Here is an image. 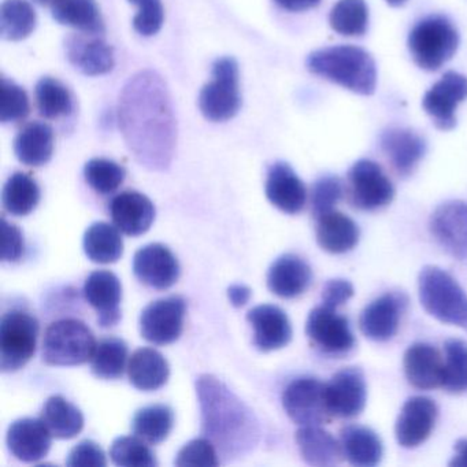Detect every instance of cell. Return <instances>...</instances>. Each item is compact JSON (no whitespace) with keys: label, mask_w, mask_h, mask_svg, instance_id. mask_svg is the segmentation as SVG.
Returning <instances> with one entry per match:
<instances>
[{"label":"cell","mask_w":467,"mask_h":467,"mask_svg":"<svg viewBox=\"0 0 467 467\" xmlns=\"http://www.w3.org/2000/svg\"><path fill=\"white\" fill-rule=\"evenodd\" d=\"M122 135L136 160L152 171H165L173 160L177 124L165 81L151 70L133 76L119 106Z\"/></svg>","instance_id":"cell-1"},{"label":"cell","mask_w":467,"mask_h":467,"mask_svg":"<svg viewBox=\"0 0 467 467\" xmlns=\"http://www.w3.org/2000/svg\"><path fill=\"white\" fill-rule=\"evenodd\" d=\"M202 414V433L217 448L223 461L247 455L258 445L261 429L253 410L223 381L210 374L196 379Z\"/></svg>","instance_id":"cell-2"},{"label":"cell","mask_w":467,"mask_h":467,"mask_svg":"<svg viewBox=\"0 0 467 467\" xmlns=\"http://www.w3.org/2000/svg\"><path fill=\"white\" fill-rule=\"evenodd\" d=\"M306 67L313 75L354 94L370 97L376 92V61L368 51L357 46H332L314 51L307 57Z\"/></svg>","instance_id":"cell-3"},{"label":"cell","mask_w":467,"mask_h":467,"mask_svg":"<svg viewBox=\"0 0 467 467\" xmlns=\"http://www.w3.org/2000/svg\"><path fill=\"white\" fill-rule=\"evenodd\" d=\"M418 292L426 313L467 332V294L450 273L441 267H423L418 277Z\"/></svg>","instance_id":"cell-4"},{"label":"cell","mask_w":467,"mask_h":467,"mask_svg":"<svg viewBox=\"0 0 467 467\" xmlns=\"http://www.w3.org/2000/svg\"><path fill=\"white\" fill-rule=\"evenodd\" d=\"M407 46L418 67L436 72L458 51L459 32L447 17L431 16L411 29Z\"/></svg>","instance_id":"cell-5"},{"label":"cell","mask_w":467,"mask_h":467,"mask_svg":"<svg viewBox=\"0 0 467 467\" xmlns=\"http://www.w3.org/2000/svg\"><path fill=\"white\" fill-rule=\"evenodd\" d=\"M94 333L75 318L53 322L43 338V360L53 366H78L91 360L97 348Z\"/></svg>","instance_id":"cell-6"},{"label":"cell","mask_w":467,"mask_h":467,"mask_svg":"<svg viewBox=\"0 0 467 467\" xmlns=\"http://www.w3.org/2000/svg\"><path fill=\"white\" fill-rule=\"evenodd\" d=\"M39 321L21 310L7 311L0 322V368L4 373L20 370L36 352Z\"/></svg>","instance_id":"cell-7"},{"label":"cell","mask_w":467,"mask_h":467,"mask_svg":"<svg viewBox=\"0 0 467 467\" xmlns=\"http://www.w3.org/2000/svg\"><path fill=\"white\" fill-rule=\"evenodd\" d=\"M242 106L239 65L234 58H221L213 67V80L199 95L202 114L213 122L234 119Z\"/></svg>","instance_id":"cell-8"},{"label":"cell","mask_w":467,"mask_h":467,"mask_svg":"<svg viewBox=\"0 0 467 467\" xmlns=\"http://www.w3.org/2000/svg\"><path fill=\"white\" fill-rule=\"evenodd\" d=\"M348 196L352 206L363 212L384 209L395 198V187L379 163L360 160L347 174Z\"/></svg>","instance_id":"cell-9"},{"label":"cell","mask_w":467,"mask_h":467,"mask_svg":"<svg viewBox=\"0 0 467 467\" xmlns=\"http://www.w3.org/2000/svg\"><path fill=\"white\" fill-rule=\"evenodd\" d=\"M288 417L299 426H321L332 418L327 404L325 382L313 377L294 379L283 393Z\"/></svg>","instance_id":"cell-10"},{"label":"cell","mask_w":467,"mask_h":467,"mask_svg":"<svg viewBox=\"0 0 467 467\" xmlns=\"http://www.w3.org/2000/svg\"><path fill=\"white\" fill-rule=\"evenodd\" d=\"M187 302L184 297L169 296L150 303L140 316V333L158 346L174 343L184 330Z\"/></svg>","instance_id":"cell-11"},{"label":"cell","mask_w":467,"mask_h":467,"mask_svg":"<svg viewBox=\"0 0 467 467\" xmlns=\"http://www.w3.org/2000/svg\"><path fill=\"white\" fill-rule=\"evenodd\" d=\"M306 333L322 352L327 355L348 354L355 347V337L348 319L336 308L318 306L308 314Z\"/></svg>","instance_id":"cell-12"},{"label":"cell","mask_w":467,"mask_h":467,"mask_svg":"<svg viewBox=\"0 0 467 467\" xmlns=\"http://www.w3.org/2000/svg\"><path fill=\"white\" fill-rule=\"evenodd\" d=\"M466 99V76L451 70L423 95L422 108L437 130L447 132L456 127V109Z\"/></svg>","instance_id":"cell-13"},{"label":"cell","mask_w":467,"mask_h":467,"mask_svg":"<svg viewBox=\"0 0 467 467\" xmlns=\"http://www.w3.org/2000/svg\"><path fill=\"white\" fill-rule=\"evenodd\" d=\"M431 236L452 258H467V203L450 201L440 204L431 217Z\"/></svg>","instance_id":"cell-14"},{"label":"cell","mask_w":467,"mask_h":467,"mask_svg":"<svg viewBox=\"0 0 467 467\" xmlns=\"http://www.w3.org/2000/svg\"><path fill=\"white\" fill-rule=\"evenodd\" d=\"M325 395L332 417L347 420L358 417L365 410L368 400L365 374L358 368H347L337 371L325 384Z\"/></svg>","instance_id":"cell-15"},{"label":"cell","mask_w":467,"mask_h":467,"mask_svg":"<svg viewBox=\"0 0 467 467\" xmlns=\"http://www.w3.org/2000/svg\"><path fill=\"white\" fill-rule=\"evenodd\" d=\"M409 299L404 292H387L363 308L359 327L366 337L379 343L390 340L398 333Z\"/></svg>","instance_id":"cell-16"},{"label":"cell","mask_w":467,"mask_h":467,"mask_svg":"<svg viewBox=\"0 0 467 467\" xmlns=\"http://www.w3.org/2000/svg\"><path fill=\"white\" fill-rule=\"evenodd\" d=\"M439 409L431 398L414 396L401 407L396 420L395 436L403 448H415L423 444L433 431Z\"/></svg>","instance_id":"cell-17"},{"label":"cell","mask_w":467,"mask_h":467,"mask_svg":"<svg viewBox=\"0 0 467 467\" xmlns=\"http://www.w3.org/2000/svg\"><path fill=\"white\" fill-rule=\"evenodd\" d=\"M133 273L144 285L168 289L179 280L180 264L166 245L152 243L135 254Z\"/></svg>","instance_id":"cell-18"},{"label":"cell","mask_w":467,"mask_h":467,"mask_svg":"<svg viewBox=\"0 0 467 467\" xmlns=\"http://www.w3.org/2000/svg\"><path fill=\"white\" fill-rule=\"evenodd\" d=\"M84 297L97 311L98 324L102 327H116L121 319L122 286L114 273L97 270L84 283Z\"/></svg>","instance_id":"cell-19"},{"label":"cell","mask_w":467,"mask_h":467,"mask_svg":"<svg viewBox=\"0 0 467 467\" xmlns=\"http://www.w3.org/2000/svg\"><path fill=\"white\" fill-rule=\"evenodd\" d=\"M379 147L399 176L407 177L426 154V141L409 128H388L379 135Z\"/></svg>","instance_id":"cell-20"},{"label":"cell","mask_w":467,"mask_h":467,"mask_svg":"<svg viewBox=\"0 0 467 467\" xmlns=\"http://www.w3.org/2000/svg\"><path fill=\"white\" fill-rule=\"evenodd\" d=\"M70 64L87 76H102L114 67L113 48L100 35H73L65 42Z\"/></svg>","instance_id":"cell-21"},{"label":"cell","mask_w":467,"mask_h":467,"mask_svg":"<svg viewBox=\"0 0 467 467\" xmlns=\"http://www.w3.org/2000/svg\"><path fill=\"white\" fill-rule=\"evenodd\" d=\"M247 321L254 327V344L259 351H275L291 341V321L285 311L277 306L261 305L251 308Z\"/></svg>","instance_id":"cell-22"},{"label":"cell","mask_w":467,"mask_h":467,"mask_svg":"<svg viewBox=\"0 0 467 467\" xmlns=\"http://www.w3.org/2000/svg\"><path fill=\"white\" fill-rule=\"evenodd\" d=\"M109 210L114 225L130 237L146 234L155 220L154 204L136 191H125L114 196Z\"/></svg>","instance_id":"cell-23"},{"label":"cell","mask_w":467,"mask_h":467,"mask_svg":"<svg viewBox=\"0 0 467 467\" xmlns=\"http://www.w3.org/2000/svg\"><path fill=\"white\" fill-rule=\"evenodd\" d=\"M51 431L42 418H21L10 425L7 447L10 452L26 463L42 461L51 448Z\"/></svg>","instance_id":"cell-24"},{"label":"cell","mask_w":467,"mask_h":467,"mask_svg":"<svg viewBox=\"0 0 467 467\" xmlns=\"http://www.w3.org/2000/svg\"><path fill=\"white\" fill-rule=\"evenodd\" d=\"M266 196L281 212L297 214L305 209L307 190L288 163L277 162L267 173Z\"/></svg>","instance_id":"cell-25"},{"label":"cell","mask_w":467,"mask_h":467,"mask_svg":"<svg viewBox=\"0 0 467 467\" xmlns=\"http://www.w3.org/2000/svg\"><path fill=\"white\" fill-rule=\"evenodd\" d=\"M407 381L418 389L441 387L444 358L431 344L415 343L407 348L403 359Z\"/></svg>","instance_id":"cell-26"},{"label":"cell","mask_w":467,"mask_h":467,"mask_svg":"<svg viewBox=\"0 0 467 467\" xmlns=\"http://www.w3.org/2000/svg\"><path fill=\"white\" fill-rule=\"evenodd\" d=\"M313 272L307 262L294 254H285L273 262L267 273V286L283 299H294L307 291Z\"/></svg>","instance_id":"cell-27"},{"label":"cell","mask_w":467,"mask_h":467,"mask_svg":"<svg viewBox=\"0 0 467 467\" xmlns=\"http://www.w3.org/2000/svg\"><path fill=\"white\" fill-rule=\"evenodd\" d=\"M316 221L317 242L327 253L346 254L359 243V226L348 215L333 210Z\"/></svg>","instance_id":"cell-28"},{"label":"cell","mask_w":467,"mask_h":467,"mask_svg":"<svg viewBox=\"0 0 467 467\" xmlns=\"http://www.w3.org/2000/svg\"><path fill=\"white\" fill-rule=\"evenodd\" d=\"M130 384L144 392L160 389L168 382L171 368L168 360L154 348H139L128 360Z\"/></svg>","instance_id":"cell-29"},{"label":"cell","mask_w":467,"mask_h":467,"mask_svg":"<svg viewBox=\"0 0 467 467\" xmlns=\"http://www.w3.org/2000/svg\"><path fill=\"white\" fill-rule=\"evenodd\" d=\"M296 442L303 461L311 466H335L344 459L340 441L321 426H300Z\"/></svg>","instance_id":"cell-30"},{"label":"cell","mask_w":467,"mask_h":467,"mask_svg":"<svg viewBox=\"0 0 467 467\" xmlns=\"http://www.w3.org/2000/svg\"><path fill=\"white\" fill-rule=\"evenodd\" d=\"M340 444L344 459L354 466H376L384 453L379 434L366 426L348 425L341 429Z\"/></svg>","instance_id":"cell-31"},{"label":"cell","mask_w":467,"mask_h":467,"mask_svg":"<svg viewBox=\"0 0 467 467\" xmlns=\"http://www.w3.org/2000/svg\"><path fill=\"white\" fill-rule=\"evenodd\" d=\"M15 152L26 166L46 165L53 157L54 132L45 122L26 125L15 140Z\"/></svg>","instance_id":"cell-32"},{"label":"cell","mask_w":467,"mask_h":467,"mask_svg":"<svg viewBox=\"0 0 467 467\" xmlns=\"http://www.w3.org/2000/svg\"><path fill=\"white\" fill-rule=\"evenodd\" d=\"M54 20L83 34H105V21L97 0H57L51 6Z\"/></svg>","instance_id":"cell-33"},{"label":"cell","mask_w":467,"mask_h":467,"mask_svg":"<svg viewBox=\"0 0 467 467\" xmlns=\"http://www.w3.org/2000/svg\"><path fill=\"white\" fill-rule=\"evenodd\" d=\"M40 418L56 439H73L84 428L81 410L61 395L51 396L46 401Z\"/></svg>","instance_id":"cell-34"},{"label":"cell","mask_w":467,"mask_h":467,"mask_svg":"<svg viewBox=\"0 0 467 467\" xmlns=\"http://www.w3.org/2000/svg\"><path fill=\"white\" fill-rule=\"evenodd\" d=\"M119 229L108 223H95L84 234V251L95 264H114L124 254V240Z\"/></svg>","instance_id":"cell-35"},{"label":"cell","mask_w":467,"mask_h":467,"mask_svg":"<svg viewBox=\"0 0 467 467\" xmlns=\"http://www.w3.org/2000/svg\"><path fill=\"white\" fill-rule=\"evenodd\" d=\"M39 202V185L28 174L15 173L5 184L2 203L9 214L26 217L36 209Z\"/></svg>","instance_id":"cell-36"},{"label":"cell","mask_w":467,"mask_h":467,"mask_svg":"<svg viewBox=\"0 0 467 467\" xmlns=\"http://www.w3.org/2000/svg\"><path fill=\"white\" fill-rule=\"evenodd\" d=\"M174 425L173 410L165 404H152L143 407L136 412L132 420V429L136 436L149 444H160L165 441Z\"/></svg>","instance_id":"cell-37"},{"label":"cell","mask_w":467,"mask_h":467,"mask_svg":"<svg viewBox=\"0 0 467 467\" xmlns=\"http://www.w3.org/2000/svg\"><path fill=\"white\" fill-rule=\"evenodd\" d=\"M36 13L26 0H5L0 9V34L5 40L18 42L36 28Z\"/></svg>","instance_id":"cell-38"},{"label":"cell","mask_w":467,"mask_h":467,"mask_svg":"<svg viewBox=\"0 0 467 467\" xmlns=\"http://www.w3.org/2000/svg\"><path fill=\"white\" fill-rule=\"evenodd\" d=\"M128 346L119 337H106L97 344L91 358L92 373L102 379H117L128 368Z\"/></svg>","instance_id":"cell-39"},{"label":"cell","mask_w":467,"mask_h":467,"mask_svg":"<svg viewBox=\"0 0 467 467\" xmlns=\"http://www.w3.org/2000/svg\"><path fill=\"white\" fill-rule=\"evenodd\" d=\"M329 26L341 36H363L368 28V7L365 0H338L330 10Z\"/></svg>","instance_id":"cell-40"},{"label":"cell","mask_w":467,"mask_h":467,"mask_svg":"<svg viewBox=\"0 0 467 467\" xmlns=\"http://www.w3.org/2000/svg\"><path fill=\"white\" fill-rule=\"evenodd\" d=\"M36 103L40 116L47 119L69 116L75 109L72 94L61 81L53 78H43L37 83Z\"/></svg>","instance_id":"cell-41"},{"label":"cell","mask_w":467,"mask_h":467,"mask_svg":"<svg viewBox=\"0 0 467 467\" xmlns=\"http://www.w3.org/2000/svg\"><path fill=\"white\" fill-rule=\"evenodd\" d=\"M444 373L441 388L450 393L467 390V343L450 338L444 344Z\"/></svg>","instance_id":"cell-42"},{"label":"cell","mask_w":467,"mask_h":467,"mask_svg":"<svg viewBox=\"0 0 467 467\" xmlns=\"http://www.w3.org/2000/svg\"><path fill=\"white\" fill-rule=\"evenodd\" d=\"M139 436H124L114 440L110 458L114 464L122 467L158 466L155 453Z\"/></svg>","instance_id":"cell-43"},{"label":"cell","mask_w":467,"mask_h":467,"mask_svg":"<svg viewBox=\"0 0 467 467\" xmlns=\"http://www.w3.org/2000/svg\"><path fill=\"white\" fill-rule=\"evenodd\" d=\"M84 176L95 192L109 195L121 187L127 177V171L113 161L95 158L87 163L84 168Z\"/></svg>","instance_id":"cell-44"},{"label":"cell","mask_w":467,"mask_h":467,"mask_svg":"<svg viewBox=\"0 0 467 467\" xmlns=\"http://www.w3.org/2000/svg\"><path fill=\"white\" fill-rule=\"evenodd\" d=\"M0 98V122H17L26 119L31 110L28 95L21 87L7 78H2Z\"/></svg>","instance_id":"cell-45"},{"label":"cell","mask_w":467,"mask_h":467,"mask_svg":"<svg viewBox=\"0 0 467 467\" xmlns=\"http://www.w3.org/2000/svg\"><path fill=\"white\" fill-rule=\"evenodd\" d=\"M344 187L337 176H322L317 180L311 191V212L314 218L321 217L336 210L343 198Z\"/></svg>","instance_id":"cell-46"},{"label":"cell","mask_w":467,"mask_h":467,"mask_svg":"<svg viewBox=\"0 0 467 467\" xmlns=\"http://www.w3.org/2000/svg\"><path fill=\"white\" fill-rule=\"evenodd\" d=\"M174 464L180 467H214L220 464L217 448L209 439L192 440L177 453Z\"/></svg>","instance_id":"cell-47"},{"label":"cell","mask_w":467,"mask_h":467,"mask_svg":"<svg viewBox=\"0 0 467 467\" xmlns=\"http://www.w3.org/2000/svg\"><path fill=\"white\" fill-rule=\"evenodd\" d=\"M130 2L139 7V13L133 20L136 32L143 36L158 34L162 28L163 18H165L162 2L161 0H130Z\"/></svg>","instance_id":"cell-48"},{"label":"cell","mask_w":467,"mask_h":467,"mask_svg":"<svg viewBox=\"0 0 467 467\" xmlns=\"http://www.w3.org/2000/svg\"><path fill=\"white\" fill-rule=\"evenodd\" d=\"M67 464L69 467H105L108 461L102 447L92 440H83L70 451Z\"/></svg>","instance_id":"cell-49"},{"label":"cell","mask_w":467,"mask_h":467,"mask_svg":"<svg viewBox=\"0 0 467 467\" xmlns=\"http://www.w3.org/2000/svg\"><path fill=\"white\" fill-rule=\"evenodd\" d=\"M2 234H4V245H2V261L17 262L23 258L26 251L23 232L15 223H7L6 218L2 220Z\"/></svg>","instance_id":"cell-50"},{"label":"cell","mask_w":467,"mask_h":467,"mask_svg":"<svg viewBox=\"0 0 467 467\" xmlns=\"http://www.w3.org/2000/svg\"><path fill=\"white\" fill-rule=\"evenodd\" d=\"M354 294V285L349 281L344 278L329 280L322 289V305L337 310L340 306L346 305Z\"/></svg>","instance_id":"cell-51"},{"label":"cell","mask_w":467,"mask_h":467,"mask_svg":"<svg viewBox=\"0 0 467 467\" xmlns=\"http://www.w3.org/2000/svg\"><path fill=\"white\" fill-rule=\"evenodd\" d=\"M275 4L288 12L300 13L318 6L321 0H275Z\"/></svg>","instance_id":"cell-52"},{"label":"cell","mask_w":467,"mask_h":467,"mask_svg":"<svg viewBox=\"0 0 467 467\" xmlns=\"http://www.w3.org/2000/svg\"><path fill=\"white\" fill-rule=\"evenodd\" d=\"M228 296L231 299L232 305L236 306V307H242L250 300L251 291L250 288L244 285H232L229 288Z\"/></svg>","instance_id":"cell-53"},{"label":"cell","mask_w":467,"mask_h":467,"mask_svg":"<svg viewBox=\"0 0 467 467\" xmlns=\"http://www.w3.org/2000/svg\"><path fill=\"white\" fill-rule=\"evenodd\" d=\"M453 451L455 455L450 462V466L467 467V439L458 440L453 445Z\"/></svg>","instance_id":"cell-54"},{"label":"cell","mask_w":467,"mask_h":467,"mask_svg":"<svg viewBox=\"0 0 467 467\" xmlns=\"http://www.w3.org/2000/svg\"><path fill=\"white\" fill-rule=\"evenodd\" d=\"M389 6L392 7H400L403 6L404 4H406L407 0H385Z\"/></svg>","instance_id":"cell-55"},{"label":"cell","mask_w":467,"mask_h":467,"mask_svg":"<svg viewBox=\"0 0 467 467\" xmlns=\"http://www.w3.org/2000/svg\"><path fill=\"white\" fill-rule=\"evenodd\" d=\"M36 4L42 5V6H53L57 0H35Z\"/></svg>","instance_id":"cell-56"}]
</instances>
